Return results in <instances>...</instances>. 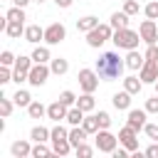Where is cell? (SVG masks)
<instances>
[{
  "instance_id": "cell-41",
  "label": "cell",
  "mask_w": 158,
  "mask_h": 158,
  "mask_svg": "<svg viewBox=\"0 0 158 158\" xmlns=\"http://www.w3.org/2000/svg\"><path fill=\"white\" fill-rule=\"evenodd\" d=\"M146 111L148 114H158V94L151 96V99H146Z\"/></svg>"
},
{
  "instance_id": "cell-7",
  "label": "cell",
  "mask_w": 158,
  "mask_h": 158,
  "mask_svg": "<svg viewBox=\"0 0 158 158\" xmlns=\"http://www.w3.org/2000/svg\"><path fill=\"white\" fill-rule=\"evenodd\" d=\"M67 40V27L62 22H52L49 27H44V42L47 44H59Z\"/></svg>"
},
{
  "instance_id": "cell-29",
  "label": "cell",
  "mask_w": 158,
  "mask_h": 158,
  "mask_svg": "<svg viewBox=\"0 0 158 158\" xmlns=\"http://www.w3.org/2000/svg\"><path fill=\"white\" fill-rule=\"evenodd\" d=\"M72 148H74V146L69 143V138H64V141H52V151H54V156H69Z\"/></svg>"
},
{
  "instance_id": "cell-27",
  "label": "cell",
  "mask_w": 158,
  "mask_h": 158,
  "mask_svg": "<svg viewBox=\"0 0 158 158\" xmlns=\"http://www.w3.org/2000/svg\"><path fill=\"white\" fill-rule=\"evenodd\" d=\"M12 101H15V106H30L32 104V96H30V91L27 89H17L15 94H12Z\"/></svg>"
},
{
  "instance_id": "cell-1",
  "label": "cell",
  "mask_w": 158,
  "mask_h": 158,
  "mask_svg": "<svg viewBox=\"0 0 158 158\" xmlns=\"http://www.w3.org/2000/svg\"><path fill=\"white\" fill-rule=\"evenodd\" d=\"M96 74L104 79V81H114V79H121L123 69H126V59L118 57V52H104L99 59H96Z\"/></svg>"
},
{
  "instance_id": "cell-36",
  "label": "cell",
  "mask_w": 158,
  "mask_h": 158,
  "mask_svg": "<svg viewBox=\"0 0 158 158\" xmlns=\"http://www.w3.org/2000/svg\"><path fill=\"white\" fill-rule=\"evenodd\" d=\"M138 10H141V5H138V0H123V12L126 15H138Z\"/></svg>"
},
{
  "instance_id": "cell-12",
  "label": "cell",
  "mask_w": 158,
  "mask_h": 158,
  "mask_svg": "<svg viewBox=\"0 0 158 158\" xmlns=\"http://www.w3.org/2000/svg\"><path fill=\"white\" fill-rule=\"evenodd\" d=\"M67 111H69V106H67V104H62L59 99H57V101H52V104L47 106V116H49L54 123L64 121V118H67Z\"/></svg>"
},
{
  "instance_id": "cell-48",
  "label": "cell",
  "mask_w": 158,
  "mask_h": 158,
  "mask_svg": "<svg viewBox=\"0 0 158 158\" xmlns=\"http://www.w3.org/2000/svg\"><path fill=\"white\" fill-rule=\"evenodd\" d=\"M32 0H12V5H17V7H27Z\"/></svg>"
},
{
  "instance_id": "cell-38",
  "label": "cell",
  "mask_w": 158,
  "mask_h": 158,
  "mask_svg": "<svg viewBox=\"0 0 158 158\" xmlns=\"http://www.w3.org/2000/svg\"><path fill=\"white\" fill-rule=\"evenodd\" d=\"M143 12H146V17H151V20H158V0L148 2V5L143 7Z\"/></svg>"
},
{
  "instance_id": "cell-32",
  "label": "cell",
  "mask_w": 158,
  "mask_h": 158,
  "mask_svg": "<svg viewBox=\"0 0 158 158\" xmlns=\"http://www.w3.org/2000/svg\"><path fill=\"white\" fill-rule=\"evenodd\" d=\"M5 17H7V20H15V22H25V7L12 5V7L5 12Z\"/></svg>"
},
{
  "instance_id": "cell-37",
  "label": "cell",
  "mask_w": 158,
  "mask_h": 158,
  "mask_svg": "<svg viewBox=\"0 0 158 158\" xmlns=\"http://www.w3.org/2000/svg\"><path fill=\"white\" fill-rule=\"evenodd\" d=\"M74 151H77V156H79V158H91V156H94V148H91V146H86V143H79Z\"/></svg>"
},
{
  "instance_id": "cell-46",
  "label": "cell",
  "mask_w": 158,
  "mask_h": 158,
  "mask_svg": "<svg viewBox=\"0 0 158 158\" xmlns=\"http://www.w3.org/2000/svg\"><path fill=\"white\" fill-rule=\"evenodd\" d=\"M128 153H131L128 148H116V151H114L111 156H114V158H128Z\"/></svg>"
},
{
  "instance_id": "cell-43",
  "label": "cell",
  "mask_w": 158,
  "mask_h": 158,
  "mask_svg": "<svg viewBox=\"0 0 158 158\" xmlns=\"http://www.w3.org/2000/svg\"><path fill=\"white\" fill-rule=\"evenodd\" d=\"M96 116H99V126H101V128H109V126H111V116H109V111H99Z\"/></svg>"
},
{
  "instance_id": "cell-17",
  "label": "cell",
  "mask_w": 158,
  "mask_h": 158,
  "mask_svg": "<svg viewBox=\"0 0 158 158\" xmlns=\"http://www.w3.org/2000/svg\"><path fill=\"white\" fill-rule=\"evenodd\" d=\"M25 40H27L30 44H37L40 40H44V30H42L40 25H27V27H25Z\"/></svg>"
},
{
  "instance_id": "cell-20",
  "label": "cell",
  "mask_w": 158,
  "mask_h": 158,
  "mask_svg": "<svg viewBox=\"0 0 158 158\" xmlns=\"http://www.w3.org/2000/svg\"><path fill=\"white\" fill-rule=\"evenodd\" d=\"M86 136H89V133H86V128H84V126H72V131H69V143L77 148L79 143H84V141H86Z\"/></svg>"
},
{
  "instance_id": "cell-22",
  "label": "cell",
  "mask_w": 158,
  "mask_h": 158,
  "mask_svg": "<svg viewBox=\"0 0 158 158\" xmlns=\"http://www.w3.org/2000/svg\"><path fill=\"white\" fill-rule=\"evenodd\" d=\"M49 69H52V74L62 77V74H67V72H69V62H67L64 57H54V59L49 62Z\"/></svg>"
},
{
  "instance_id": "cell-44",
  "label": "cell",
  "mask_w": 158,
  "mask_h": 158,
  "mask_svg": "<svg viewBox=\"0 0 158 158\" xmlns=\"http://www.w3.org/2000/svg\"><path fill=\"white\" fill-rule=\"evenodd\" d=\"M146 59L158 62V44H148V49H146Z\"/></svg>"
},
{
  "instance_id": "cell-11",
  "label": "cell",
  "mask_w": 158,
  "mask_h": 158,
  "mask_svg": "<svg viewBox=\"0 0 158 158\" xmlns=\"http://www.w3.org/2000/svg\"><path fill=\"white\" fill-rule=\"evenodd\" d=\"M138 77H141L143 84H156V81H158V62L146 59V64L138 69Z\"/></svg>"
},
{
  "instance_id": "cell-31",
  "label": "cell",
  "mask_w": 158,
  "mask_h": 158,
  "mask_svg": "<svg viewBox=\"0 0 158 158\" xmlns=\"http://www.w3.org/2000/svg\"><path fill=\"white\" fill-rule=\"evenodd\" d=\"M27 114H30V118H42V116H47V106L40 101H32L27 106Z\"/></svg>"
},
{
  "instance_id": "cell-4",
  "label": "cell",
  "mask_w": 158,
  "mask_h": 158,
  "mask_svg": "<svg viewBox=\"0 0 158 158\" xmlns=\"http://www.w3.org/2000/svg\"><path fill=\"white\" fill-rule=\"evenodd\" d=\"M118 146V136H114L109 128H99L96 131V151L99 153H114Z\"/></svg>"
},
{
  "instance_id": "cell-26",
  "label": "cell",
  "mask_w": 158,
  "mask_h": 158,
  "mask_svg": "<svg viewBox=\"0 0 158 158\" xmlns=\"http://www.w3.org/2000/svg\"><path fill=\"white\" fill-rule=\"evenodd\" d=\"M128 17H131V15H126L123 10H121V12H114L111 20H109V25H111L114 30H123V27H128Z\"/></svg>"
},
{
  "instance_id": "cell-19",
  "label": "cell",
  "mask_w": 158,
  "mask_h": 158,
  "mask_svg": "<svg viewBox=\"0 0 158 158\" xmlns=\"http://www.w3.org/2000/svg\"><path fill=\"white\" fill-rule=\"evenodd\" d=\"M5 35H7L10 40H20V35H25V22H15V20H7Z\"/></svg>"
},
{
  "instance_id": "cell-34",
  "label": "cell",
  "mask_w": 158,
  "mask_h": 158,
  "mask_svg": "<svg viewBox=\"0 0 158 158\" xmlns=\"http://www.w3.org/2000/svg\"><path fill=\"white\" fill-rule=\"evenodd\" d=\"M54 151L52 148H47L44 143H35L32 146V158H47V156H52Z\"/></svg>"
},
{
  "instance_id": "cell-49",
  "label": "cell",
  "mask_w": 158,
  "mask_h": 158,
  "mask_svg": "<svg viewBox=\"0 0 158 158\" xmlns=\"http://www.w3.org/2000/svg\"><path fill=\"white\" fill-rule=\"evenodd\" d=\"M156 94H158V81H156Z\"/></svg>"
},
{
  "instance_id": "cell-9",
  "label": "cell",
  "mask_w": 158,
  "mask_h": 158,
  "mask_svg": "<svg viewBox=\"0 0 158 158\" xmlns=\"http://www.w3.org/2000/svg\"><path fill=\"white\" fill-rule=\"evenodd\" d=\"M49 74H52V69H49L47 64H32V69H30V74H27V81H30L32 86H42Z\"/></svg>"
},
{
  "instance_id": "cell-6",
  "label": "cell",
  "mask_w": 158,
  "mask_h": 158,
  "mask_svg": "<svg viewBox=\"0 0 158 158\" xmlns=\"http://www.w3.org/2000/svg\"><path fill=\"white\" fill-rule=\"evenodd\" d=\"M138 35L146 44H156L158 42V20H151V17L143 20L141 27H138Z\"/></svg>"
},
{
  "instance_id": "cell-14",
  "label": "cell",
  "mask_w": 158,
  "mask_h": 158,
  "mask_svg": "<svg viewBox=\"0 0 158 158\" xmlns=\"http://www.w3.org/2000/svg\"><path fill=\"white\" fill-rule=\"evenodd\" d=\"M131 96H133V94H128L126 89H123V91H116V94L111 96L114 109H118V111H128V109H131Z\"/></svg>"
},
{
  "instance_id": "cell-39",
  "label": "cell",
  "mask_w": 158,
  "mask_h": 158,
  "mask_svg": "<svg viewBox=\"0 0 158 158\" xmlns=\"http://www.w3.org/2000/svg\"><path fill=\"white\" fill-rule=\"evenodd\" d=\"M15 59H17V57H15L10 49H5V52L0 54V64H5V67H15Z\"/></svg>"
},
{
  "instance_id": "cell-15",
  "label": "cell",
  "mask_w": 158,
  "mask_h": 158,
  "mask_svg": "<svg viewBox=\"0 0 158 158\" xmlns=\"http://www.w3.org/2000/svg\"><path fill=\"white\" fill-rule=\"evenodd\" d=\"M77 106L84 111V114H91L94 109H96V99H94V94H89V91H84L81 96H77Z\"/></svg>"
},
{
  "instance_id": "cell-24",
  "label": "cell",
  "mask_w": 158,
  "mask_h": 158,
  "mask_svg": "<svg viewBox=\"0 0 158 158\" xmlns=\"http://www.w3.org/2000/svg\"><path fill=\"white\" fill-rule=\"evenodd\" d=\"M69 126H81V121H84V111L79 109V106H69V111H67V118H64Z\"/></svg>"
},
{
  "instance_id": "cell-50",
  "label": "cell",
  "mask_w": 158,
  "mask_h": 158,
  "mask_svg": "<svg viewBox=\"0 0 158 158\" xmlns=\"http://www.w3.org/2000/svg\"><path fill=\"white\" fill-rule=\"evenodd\" d=\"M35 2H44V0H35Z\"/></svg>"
},
{
  "instance_id": "cell-8",
  "label": "cell",
  "mask_w": 158,
  "mask_h": 158,
  "mask_svg": "<svg viewBox=\"0 0 158 158\" xmlns=\"http://www.w3.org/2000/svg\"><path fill=\"white\" fill-rule=\"evenodd\" d=\"M118 143H121L123 148H128L131 153H133V151H138V131H136V128H131V126L126 123V126L118 131Z\"/></svg>"
},
{
  "instance_id": "cell-23",
  "label": "cell",
  "mask_w": 158,
  "mask_h": 158,
  "mask_svg": "<svg viewBox=\"0 0 158 158\" xmlns=\"http://www.w3.org/2000/svg\"><path fill=\"white\" fill-rule=\"evenodd\" d=\"M123 89H126L128 94H133V96H136V94L143 89V81H141V77H133V74H131V77H126V79H123Z\"/></svg>"
},
{
  "instance_id": "cell-35",
  "label": "cell",
  "mask_w": 158,
  "mask_h": 158,
  "mask_svg": "<svg viewBox=\"0 0 158 158\" xmlns=\"http://www.w3.org/2000/svg\"><path fill=\"white\" fill-rule=\"evenodd\" d=\"M59 101L67 104V106H77V94H74L72 89H64V91L59 94Z\"/></svg>"
},
{
  "instance_id": "cell-25",
  "label": "cell",
  "mask_w": 158,
  "mask_h": 158,
  "mask_svg": "<svg viewBox=\"0 0 158 158\" xmlns=\"http://www.w3.org/2000/svg\"><path fill=\"white\" fill-rule=\"evenodd\" d=\"M30 138H32L35 143H44V141H49V138H52V131H49V128H44V126H35V128L30 131Z\"/></svg>"
},
{
  "instance_id": "cell-33",
  "label": "cell",
  "mask_w": 158,
  "mask_h": 158,
  "mask_svg": "<svg viewBox=\"0 0 158 158\" xmlns=\"http://www.w3.org/2000/svg\"><path fill=\"white\" fill-rule=\"evenodd\" d=\"M12 109H15V101H12V99L0 96V116H2V118H7V116L12 114Z\"/></svg>"
},
{
  "instance_id": "cell-16",
  "label": "cell",
  "mask_w": 158,
  "mask_h": 158,
  "mask_svg": "<svg viewBox=\"0 0 158 158\" xmlns=\"http://www.w3.org/2000/svg\"><path fill=\"white\" fill-rule=\"evenodd\" d=\"M10 153H12V158H27V156H32V146L27 141H15L10 146Z\"/></svg>"
},
{
  "instance_id": "cell-30",
  "label": "cell",
  "mask_w": 158,
  "mask_h": 158,
  "mask_svg": "<svg viewBox=\"0 0 158 158\" xmlns=\"http://www.w3.org/2000/svg\"><path fill=\"white\" fill-rule=\"evenodd\" d=\"M32 64H35V59H32V57H22V54H20V57L15 59V67H12V69H15V72H27V74H30Z\"/></svg>"
},
{
  "instance_id": "cell-47",
  "label": "cell",
  "mask_w": 158,
  "mask_h": 158,
  "mask_svg": "<svg viewBox=\"0 0 158 158\" xmlns=\"http://www.w3.org/2000/svg\"><path fill=\"white\" fill-rule=\"evenodd\" d=\"M54 2H57V7H64V10L72 7V0H54Z\"/></svg>"
},
{
  "instance_id": "cell-21",
  "label": "cell",
  "mask_w": 158,
  "mask_h": 158,
  "mask_svg": "<svg viewBox=\"0 0 158 158\" xmlns=\"http://www.w3.org/2000/svg\"><path fill=\"white\" fill-rule=\"evenodd\" d=\"M30 57L35 59V64H47V62H52V54H49V47H35Z\"/></svg>"
},
{
  "instance_id": "cell-42",
  "label": "cell",
  "mask_w": 158,
  "mask_h": 158,
  "mask_svg": "<svg viewBox=\"0 0 158 158\" xmlns=\"http://www.w3.org/2000/svg\"><path fill=\"white\" fill-rule=\"evenodd\" d=\"M143 131H146V136H148L151 141H158V126H156V123H146Z\"/></svg>"
},
{
  "instance_id": "cell-18",
  "label": "cell",
  "mask_w": 158,
  "mask_h": 158,
  "mask_svg": "<svg viewBox=\"0 0 158 158\" xmlns=\"http://www.w3.org/2000/svg\"><path fill=\"white\" fill-rule=\"evenodd\" d=\"M96 25H99V17H94V15H84V17H79V20H77V30H79V32H84V35H86L89 30H94Z\"/></svg>"
},
{
  "instance_id": "cell-40",
  "label": "cell",
  "mask_w": 158,
  "mask_h": 158,
  "mask_svg": "<svg viewBox=\"0 0 158 158\" xmlns=\"http://www.w3.org/2000/svg\"><path fill=\"white\" fill-rule=\"evenodd\" d=\"M7 81H12V69L10 67H0V84H7Z\"/></svg>"
},
{
  "instance_id": "cell-45",
  "label": "cell",
  "mask_w": 158,
  "mask_h": 158,
  "mask_svg": "<svg viewBox=\"0 0 158 158\" xmlns=\"http://www.w3.org/2000/svg\"><path fill=\"white\" fill-rule=\"evenodd\" d=\"M146 156H148V158H158V141H153V143L146 148Z\"/></svg>"
},
{
  "instance_id": "cell-28",
  "label": "cell",
  "mask_w": 158,
  "mask_h": 158,
  "mask_svg": "<svg viewBox=\"0 0 158 158\" xmlns=\"http://www.w3.org/2000/svg\"><path fill=\"white\" fill-rule=\"evenodd\" d=\"M81 126L86 128V133H89V136H96V131L101 128V126H99V116H96V114H91V116H84Z\"/></svg>"
},
{
  "instance_id": "cell-2",
  "label": "cell",
  "mask_w": 158,
  "mask_h": 158,
  "mask_svg": "<svg viewBox=\"0 0 158 158\" xmlns=\"http://www.w3.org/2000/svg\"><path fill=\"white\" fill-rule=\"evenodd\" d=\"M111 42L118 47V49H136L138 47V42H141V35L138 32H133L131 27H123V30H114V37H111Z\"/></svg>"
},
{
  "instance_id": "cell-13",
  "label": "cell",
  "mask_w": 158,
  "mask_h": 158,
  "mask_svg": "<svg viewBox=\"0 0 158 158\" xmlns=\"http://www.w3.org/2000/svg\"><path fill=\"white\" fill-rule=\"evenodd\" d=\"M143 64H146V54H141L138 49H128V54H126V69L136 72V69H141Z\"/></svg>"
},
{
  "instance_id": "cell-5",
  "label": "cell",
  "mask_w": 158,
  "mask_h": 158,
  "mask_svg": "<svg viewBox=\"0 0 158 158\" xmlns=\"http://www.w3.org/2000/svg\"><path fill=\"white\" fill-rule=\"evenodd\" d=\"M79 86H81V91H89V94H94L96 89H99V74H96V69H79Z\"/></svg>"
},
{
  "instance_id": "cell-10",
  "label": "cell",
  "mask_w": 158,
  "mask_h": 158,
  "mask_svg": "<svg viewBox=\"0 0 158 158\" xmlns=\"http://www.w3.org/2000/svg\"><path fill=\"white\" fill-rule=\"evenodd\" d=\"M146 116H148V111H146V109H128L126 123H128L131 128H136V131H143V126L148 123V121H146Z\"/></svg>"
},
{
  "instance_id": "cell-3",
  "label": "cell",
  "mask_w": 158,
  "mask_h": 158,
  "mask_svg": "<svg viewBox=\"0 0 158 158\" xmlns=\"http://www.w3.org/2000/svg\"><path fill=\"white\" fill-rule=\"evenodd\" d=\"M111 37H114V27H111L109 22H104V25L99 22L94 30H89V32H86V44L96 49V47H101V44H104L106 40H111Z\"/></svg>"
}]
</instances>
